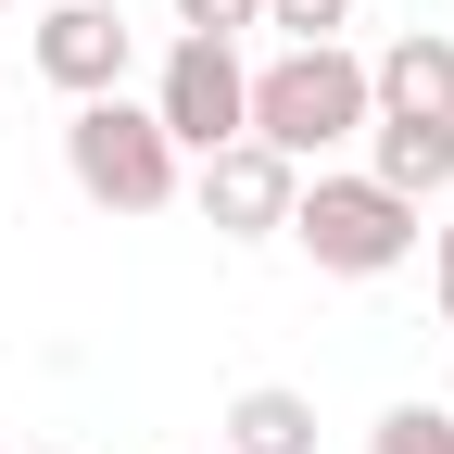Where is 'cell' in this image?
Instances as JSON below:
<instances>
[{"label":"cell","mask_w":454,"mask_h":454,"mask_svg":"<svg viewBox=\"0 0 454 454\" xmlns=\"http://www.w3.org/2000/svg\"><path fill=\"white\" fill-rule=\"evenodd\" d=\"M64 177H76V202H101V215H164V202L190 190V152L152 127V101L101 89V101L64 114Z\"/></svg>","instance_id":"3957f363"},{"label":"cell","mask_w":454,"mask_h":454,"mask_svg":"<svg viewBox=\"0 0 454 454\" xmlns=\"http://www.w3.org/2000/svg\"><path fill=\"white\" fill-rule=\"evenodd\" d=\"M265 152H291V164H328L340 139H366V51L354 38H316V51H265L253 64V127Z\"/></svg>","instance_id":"6da1fadb"},{"label":"cell","mask_w":454,"mask_h":454,"mask_svg":"<svg viewBox=\"0 0 454 454\" xmlns=\"http://www.w3.org/2000/svg\"><path fill=\"white\" fill-rule=\"evenodd\" d=\"M366 114H404V127H454V38L442 26H404L366 64Z\"/></svg>","instance_id":"52a82bcc"},{"label":"cell","mask_w":454,"mask_h":454,"mask_svg":"<svg viewBox=\"0 0 454 454\" xmlns=\"http://www.w3.org/2000/svg\"><path fill=\"white\" fill-rule=\"evenodd\" d=\"M152 127L177 139L190 164L240 139V127H253V64H240V38H164V64H152Z\"/></svg>","instance_id":"277c9868"},{"label":"cell","mask_w":454,"mask_h":454,"mask_svg":"<svg viewBox=\"0 0 454 454\" xmlns=\"http://www.w3.org/2000/svg\"><path fill=\"white\" fill-rule=\"evenodd\" d=\"M278 240H303L316 253V278H391V265H417V202L404 190H379L366 164H316V177L291 190V227Z\"/></svg>","instance_id":"7a4b0ae2"},{"label":"cell","mask_w":454,"mask_h":454,"mask_svg":"<svg viewBox=\"0 0 454 454\" xmlns=\"http://www.w3.org/2000/svg\"><path fill=\"white\" fill-rule=\"evenodd\" d=\"M366 454H454V404H391L366 429Z\"/></svg>","instance_id":"30bf717a"},{"label":"cell","mask_w":454,"mask_h":454,"mask_svg":"<svg viewBox=\"0 0 454 454\" xmlns=\"http://www.w3.org/2000/svg\"><path fill=\"white\" fill-rule=\"evenodd\" d=\"M265 0H177V38H253Z\"/></svg>","instance_id":"7c38bea8"},{"label":"cell","mask_w":454,"mask_h":454,"mask_svg":"<svg viewBox=\"0 0 454 454\" xmlns=\"http://www.w3.org/2000/svg\"><path fill=\"white\" fill-rule=\"evenodd\" d=\"M366 177H379V190H404V202L454 190V127H404V114H366Z\"/></svg>","instance_id":"ba28073f"},{"label":"cell","mask_w":454,"mask_h":454,"mask_svg":"<svg viewBox=\"0 0 454 454\" xmlns=\"http://www.w3.org/2000/svg\"><path fill=\"white\" fill-rule=\"evenodd\" d=\"M265 26H278V51H316V38L354 26V0H265Z\"/></svg>","instance_id":"8fae6325"},{"label":"cell","mask_w":454,"mask_h":454,"mask_svg":"<svg viewBox=\"0 0 454 454\" xmlns=\"http://www.w3.org/2000/svg\"><path fill=\"white\" fill-rule=\"evenodd\" d=\"M429 303H442V328H454V215L429 227Z\"/></svg>","instance_id":"4fadbf2b"},{"label":"cell","mask_w":454,"mask_h":454,"mask_svg":"<svg viewBox=\"0 0 454 454\" xmlns=\"http://www.w3.org/2000/svg\"><path fill=\"white\" fill-rule=\"evenodd\" d=\"M38 76L64 89V101H101V89H127V64H139V26L114 13V0H38Z\"/></svg>","instance_id":"8992f818"},{"label":"cell","mask_w":454,"mask_h":454,"mask_svg":"<svg viewBox=\"0 0 454 454\" xmlns=\"http://www.w3.org/2000/svg\"><path fill=\"white\" fill-rule=\"evenodd\" d=\"M202 454H215V442H202Z\"/></svg>","instance_id":"5bb4252c"},{"label":"cell","mask_w":454,"mask_h":454,"mask_svg":"<svg viewBox=\"0 0 454 454\" xmlns=\"http://www.w3.org/2000/svg\"><path fill=\"white\" fill-rule=\"evenodd\" d=\"M215 454H316V404L291 379H253L240 404L215 417Z\"/></svg>","instance_id":"9c48e42d"},{"label":"cell","mask_w":454,"mask_h":454,"mask_svg":"<svg viewBox=\"0 0 454 454\" xmlns=\"http://www.w3.org/2000/svg\"><path fill=\"white\" fill-rule=\"evenodd\" d=\"M291 190H303V164H291V152H265V139L202 152V177H190V202H202L215 240H278V227H291Z\"/></svg>","instance_id":"5b68a950"}]
</instances>
